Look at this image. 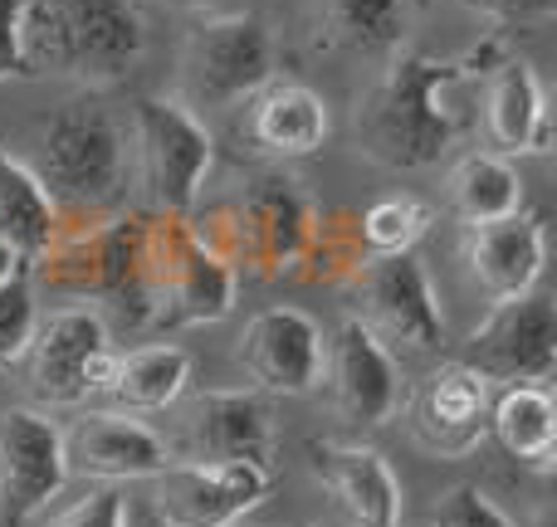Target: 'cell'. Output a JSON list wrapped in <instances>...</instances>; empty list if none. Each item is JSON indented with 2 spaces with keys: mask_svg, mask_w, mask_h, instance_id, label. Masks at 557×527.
Returning a JSON list of instances; mask_svg holds the SVG:
<instances>
[{
  "mask_svg": "<svg viewBox=\"0 0 557 527\" xmlns=\"http://www.w3.org/2000/svg\"><path fill=\"white\" fill-rule=\"evenodd\" d=\"M490 430L513 460L548 469L557 450V405L548 386H504L490 401Z\"/></svg>",
  "mask_w": 557,
  "mask_h": 527,
  "instance_id": "24",
  "label": "cell"
},
{
  "mask_svg": "<svg viewBox=\"0 0 557 527\" xmlns=\"http://www.w3.org/2000/svg\"><path fill=\"white\" fill-rule=\"evenodd\" d=\"M182 464H264L274 454V421L260 391H201L186 405L182 450H172Z\"/></svg>",
  "mask_w": 557,
  "mask_h": 527,
  "instance_id": "15",
  "label": "cell"
},
{
  "mask_svg": "<svg viewBox=\"0 0 557 527\" xmlns=\"http://www.w3.org/2000/svg\"><path fill=\"white\" fill-rule=\"evenodd\" d=\"M54 230H59V211L49 201V191L39 186V176L0 147V244L29 268L49 250Z\"/></svg>",
  "mask_w": 557,
  "mask_h": 527,
  "instance_id": "22",
  "label": "cell"
},
{
  "mask_svg": "<svg viewBox=\"0 0 557 527\" xmlns=\"http://www.w3.org/2000/svg\"><path fill=\"white\" fill-rule=\"evenodd\" d=\"M123 527H166L162 518H157L147 503H127V518H123Z\"/></svg>",
  "mask_w": 557,
  "mask_h": 527,
  "instance_id": "33",
  "label": "cell"
},
{
  "mask_svg": "<svg viewBox=\"0 0 557 527\" xmlns=\"http://www.w3.org/2000/svg\"><path fill=\"white\" fill-rule=\"evenodd\" d=\"M186 386H191V352L176 342H147L133 352H117L103 396L113 401V411L152 415L182 401Z\"/></svg>",
  "mask_w": 557,
  "mask_h": 527,
  "instance_id": "21",
  "label": "cell"
},
{
  "mask_svg": "<svg viewBox=\"0 0 557 527\" xmlns=\"http://www.w3.org/2000/svg\"><path fill=\"white\" fill-rule=\"evenodd\" d=\"M176 10H191V15H221V10H235V0H166Z\"/></svg>",
  "mask_w": 557,
  "mask_h": 527,
  "instance_id": "32",
  "label": "cell"
},
{
  "mask_svg": "<svg viewBox=\"0 0 557 527\" xmlns=\"http://www.w3.org/2000/svg\"><path fill=\"white\" fill-rule=\"evenodd\" d=\"M460 59H435L421 49H396L372 88L357 98L352 137L367 162L386 172H425L455 147L460 113Z\"/></svg>",
  "mask_w": 557,
  "mask_h": 527,
  "instance_id": "1",
  "label": "cell"
},
{
  "mask_svg": "<svg viewBox=\"0 0 557 527\" xmlns=\"http://www.w3.org/2000/svg\"><path fill=\"white\" fill-rule=\"evenodd\" d=\"M20 274H29V268H25V264H20V260H15V254H10V250H5V244H0V284H10V278H20Z\"/></svg>",
  "mask_w": 557,
  "mask_h": 527,
  "instance_id": "34",
  "label": "cell"
},
{
  "mask_svg": "<svg viewBox=\"0 0 557 527\" xmlns=\"http://www.w3.org/2000/svg\"><path fill=\"white\" fill-rule=\"evenodd\" d=\"M35 327H39V303H35L29 278L20 274V278H10V284H0V372L20 366Z\"/></svg>",
  "mask_w": 557,
  "mask_h": 527,
  "instance_id": "27",
  "label": "cell"
},
{
  "mask_svg": "<svg viewBox=\"0 0 557 527\" xmlns=\"http://www.w3.org/2000/svg\"><path fill=\"white\" fill-rule=\"evenodd\" d=\"M323 381L333 411L362 430L386 425L401 405V366L357 317H347L333 337H323Z\"/></svg>",
  "mask_w": 557,
  "mask_h": 527,
  "instance_id": "13",
  "label": "cell"
},
{
  "mask_svg": "<svg viewBox=\"0 0 557 527\" xmlns=\"http://www.w3.org/2000/svg\"><path fill=\"white\" fill-rule=\"evenodd\" d=\"M20 15H25V0H0V84L25 78V64H20Z\"/></svg>",
  "mask_w": 557,
  "mask_h": 527,
  "instance_id": "31",
  "label": "cell"
},
{
  "mask_svg": "<svg viewBox=\"0 0 557 527\" xmlns=\"http://www.w3.org/2000/svg\"><path fill=\"white\" fill-rule=\"evenodd\" d=\"M318 484L337 499L352 527H401V484L372 444H308Z\"/></svg>",
  "mask_w": 557,
  "mask_h": 527,
  "instance_id": "19",
  "label": "cell"
},
{
  "mask_svg": "<svg viewBox=\"0 0 557 527\" xmlns=\"http://www.w3.org/2000/svg\"><path fill=\"white\" fill-rule=\"evenodd\" d=\"M470 10H480L484 20H494L499 29L513 25H548L557 15V0H465Z\"/></svg>",
  "mask_w": 557,
  "mask_h": 527,
  "instance_id": "30",
  "label": "cell"
},
{
  "mask_svg": "<svg viewBox=\"0 0 557 527\" xmlns=\"http://www.w3.org/2000/svg\"><path fill=\"white\" fill-rule=\"evenodd\" d=\"M327 103L308 84H274L250 98V142L270 162H298L327 142Z\"/></svg>",
  "mask_w": 557,
  "mask_h": 527,
  "instance_id": "20",
  "label": "cell"
},
{
  "mask_svg": "<svg viewBox=\"0 0 557 527\" xmlns=\"http://www.w3.org/2000/svg\"><path fill=\"white\" fill-rule=\"evenodd\" d=\"M357 230H362L367 254L416 250L421 235L431 230V205L416 201V196H386V201L367 205V211L357 215Z\"/></svg>",
  "mask_w": 557,
  "mask_h": 527,
  "instance_id": "26",
  "label": "cell"
},
{
  "mask_svg": "<svg viewBox=\"0 0 557 527\" xmlns=\"http://www.w3.org/2000/svg\"><path fill=\"white\" fill-rule=\"evenodd\" d=\"M484 133H490V147L499 156L553 152V108L529 59L504 54L484 74Z\"/></svg>",
  "mask_w": 557,
  "mask_h": 527,
  "instance_id": "18",
  "label": "cell"
},
{
  "mask_svg": "<svg viewBox=\"0 0 557 527\" xmlns=\"http://www.w3.org/2000/svg\"><path fill=\"white\" fill-rule=\"evenodd\" d=\"M465 260L490 303H509L539 288L543 264H548V225L533 211H513L504 221L470 225Z\"/></svg>",
  "mask_w": 557,
  "mask_h": 527,
  "instance_id": "17",
  "label": "cell"
},
{
  "mask_svg": "<svg viewBox=\"0 0 557 527\" xmlns=\"http://www.w3.org/2000/svg\"><path fill=\"white\" fill-rule=\"evenodd\" d=\"M406 29H411V0H323L318 10L323 45L343 54L392 59L406 45Z\"/></svg>",
  "mask_w": 557,
  "mask_h": 527,
  "instance_id": "23",
  "label": "cell"
},
{
  "mask_svg": "<svg viewBox=\"0 0 557 527\" xmlns=\"http://www.w3.org/2000/svg\"><path fill=\"white\" fill-rule=\"evenodd\" d=\"M435 527H513V523L504 518L499 509H494L490 493L455 489V493H445L441 513H435Z\"/></svg>",
  "mask_w": 557,
  "mask_h": 527,
  "instance_id": "29",
  "label": "cell"
},
{
  "mask_svg": "<svg viewBox=\"0 0 557 527\" xmlns=\"http://www.w3.org/2000/svg\"><path fill=\"white\" fill-rule=\"evenodd\" d=\"M235 362L260 391L308 396L323 386V327L304 308H264L245 323Z\"/></svg>",
  "mask_w": 557,
  "mask_h": 527,
  "instance_id": "14",
  "label": "cell"
},
{
  "mask_svg": "<svg viewBox=\"0 0 557 527\" xmlns=\"http://www.w3.org/2000/svg\"><path fill=\"white\" fill-rule=\"evenodd\" d=\"M147 20L137 0H25L20 64L25 78H74L113 88L143 64Z\"/></svg>",
  "mask_w": 557,
  "mask_h": 527,
  "instance_id": "2",
  "label": "cell"
},
{
  "mask_svg": "<svg viewBox=\"0 0 557 527\" xmlns=\"http://www.w3.org/2000/svg\"><path fill=\"white\" fill-rule=\"evenodd\" d=\"M278 74L274 29L255 10H221L201 15L182 45V103L201 108H240Z\"/></svg>",
  "mask_w": 557,
  "mask_h": 527,
  "instance_id": "5",
  "label": "cell"
},
{
  "mask_svg": "<svg viewBox=\"0 0 557 527\" xmlns=\"http://www.w3.org/2000/svg\"><path fill=\"white\" fill-rule=\"evenodd\" d=\"M133 166L157 215H191L215 166V133L182 98L147 93L133 103Z\"/></svg>",
  "mask_w": 557,
  "mask_h": 527,
  "instance_id": "6",
  "label": "cell"
},
{
  "mask_svg": "<svg viewBox=\"0 0 557 527\" xmlns=\"http://www.w3.org/2000/svg\"><path fill=\"white\" fill-rule=\"evenodd\" d=\"M191 230L235 268L245 264L250 274L278 278L304 264L308 240H313V201L298 191L294 176L264 172L245 186L240 201L215 211L211 225L201 221Z\"/></svg>",
  "mask_w": 557,
  "mask_h": 527,
  "instance_id": "4",
  "label": "cell"
},
{
  "mask_svg": "<svg viewBox=\"0 0 557 527\" xmlns=\"http://www.w3.org/2000/svg\"><path fill=\"white\" fill-rule=\"evenodd\" d=\"M490 381L465 362H445L411 391V430L431 454H470L490 430Z\"/></svg>",
  "mask_w": 557,
  "mask_h": 527,
  "instance_id": "16",
  "label": "cell"
},
{
  "mask_svg": "<svg viewBox=\"0 0 557 527\" xmlns=\"http://www.w3.org/2000/svg\"><path fill=\"white\" fill-rule=\"evenodd\" d=\"M270 499L264 464H166L152 479L147 509L166 527H240Z\"/></svg>",
  "mask_w": 557,
  "mask_h": 527,
  "instance_id": "10",
  "label": "cell"
},
{
  "mask_svg": "<svg viewBox=\"0 0 557 527\" xmlns=\"http://www.w3.org/2000/svg\"><path fill=\"white\" fill-rule=\"evenodd\" d=\"M64 484V430L49 421V411L15 405L0 415V518L5 527L39 518Z\"/></svg>",
  "mask_w": 557,
  "mask_h": 527,
  "instance_id": "11",
  "label": "cell"
},
{
  "mask_svg": "<svg viewBox=\"0 0 557 527\" xmlns=\"http://www.w3.org/2000/svg\"><path fill=\"white\" fill-rule=\"evenodd\" d=\"M123 518H127V493L117 484H108V489H94L78 503L59 509L54 518H45L39 527H123Z\"/></svg>",
  "mask_w": 557,
  "mask_h": 527,
  "instance_id": "28",
  "label": "cell"
},
{
  "mask_svg": "<svg viewBox=\"0 0 557 527\" xmlns=\"http://www.w3.org/2000/svg\"><path fill=\"white\" fill-rule=\"evenodd\" d=\"M166 464H176L166 435H157L152 425L127 411H84L64 430L69 479L133 484V479H157Z\"/></svg>",
  "mask_w": 557,
  "mask_h": 527,
  "instance_id": "12",
  "label": "cell"
},
{
  "mask_svg": "<svg viewBox=\"0 0 557 527\" xmlns=\"http://www.w3.org/2000/svg\"><path fill=\"white\" fill-rule=\"evenodd\" d=\"M357 298V323L392 356H431L445 347V317L435 303V284L416 250L367 254L347 278Z\"/></svg>",
  "mask_w": 557,
  "mask_h": 527,
  "instance_id": "8",
  "label": "cell"
},
{
  "mask_svg": "<svg viewBox=\"0 0 557 527\" xmlns=\"http://www.w3.org/2000/svg\"><path fill=\"white\" fill-rule=\"evenodd\" d=\"M460 362L490 386H543L557 372V303L539 288L490 303V317L470 332Z\"/></svg>",
  "mask_w": 557,
  "mask_h": 527,
  "instance_id": "9",
  "label": "cell"
},
{
  "mask_svg": "<svg viewBox=\"0 0 557 527\" xmlns=\"http://www.w3.org/2000/svg\"><path fill=\"white\" fill-rule=\"evenodd\" d=\"M113 362H117L113 332H108L103 313L88 303L39 317L35 337H29L25 356H20L25 391L35 401V411H59V405H78L88 396H103Z\"/></svg>",
  "mask_w": 557,
  "mask_h": 527,
  "instance_id": "7",
  "label": "cell"
},
{
  "mask_svg": "<svg viewBox=\"0 0 557 527\" xmlns=\"http://www.w3.org/2000/svg\"><path fill=\"white\" fill-rule=\"evenodd\" d=\"M450 205L465 225L504 221V215L523 211V176L509 156L499 152H470L450 172Z\"/></svg>",
  "mask_w": 557,
  "mask_h": 527,
  "instance_id": "25",
  "label": "cell"
},
{
  "mask_svg": "<svg viewBox=\"0 0 557 527\" xmlns=\"http://www.w3.org/2000/svg\"><path fill=\"white\" fill-rule=\"evenodd\" d=\"M49 191L59 221H98L117 215L127 201L133 147L127 127L103 108V98L84 93L45 117L35 137V162H25Z\"/></svg>",
  "mask_w": 557,
  "mask_h": 527,
  "instance_id": "3",
  "label": "cell"
}]
</instances>
